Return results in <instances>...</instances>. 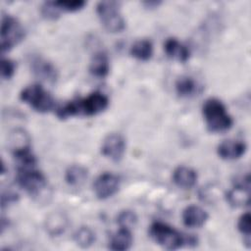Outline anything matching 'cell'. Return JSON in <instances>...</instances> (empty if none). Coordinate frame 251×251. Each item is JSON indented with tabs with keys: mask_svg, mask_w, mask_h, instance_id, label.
<instances>
[{
	"mask_svg": "<svg viewBox=\"0 0 251 251\" xmlns=\"http://www.w3.org/2000/svg\"><path fill=\"white\" fill-rule=\"evenodd\" d=\"M202 113L208 129L212 132H222L229 129L233 124L224 103L217 98H209L202 107Z\"/></svg>",
	"mask_w": 251,
	"mask_h": 251,
	"instance_id": "3957f363",
	"label": "cell"
},
{
	"mask_svg": "<svg viewBox=\"0 0 251 251\" xmlns=\"http://www.w3.org/2000/svg\"><path fill=\"white\" fill-rule=\"evenodd\" d=\"M161 2L160 1H145V2H143V4L148 8H155V7H157L159 4H160Z\"/></svg>",
	"mask_w": 251,
	"mask_h": 251,
	"instance_id": "f546056e",
	"label": "cell"
},
{
	"mask_svg": "<svg viewBox=\"0 0 251 251\" xmlns=\"http://www.w3.org/2000/svg\"><path fill=\"white\" fill-rule=\"evenodd\" d=\"M197 88L196 81L188 75L180 76L176 81V91L180 97H190L194 95L197 92Z\"/></svg>",
	"mask_w": 251,
	"mask_h": 251,
	"instance_id": "ffe728a7",
	"label": "cell"
},
{
	"mask_svg": "<svg viewBox=\"0 0 251 251\" xmlns=\"http://www.w3.org/2000/svg\"><path fill=\"white\" fill-rule=\"evenodd\" d=\"M60 10L56 6L55 1H47L44 2L41 6V13L47 19H56L60 15Z\"/></svg>",
	"mask_w": 251,
	"mask_h": 251,
	"instance_id": "83f0119b",
	"label": "cell"
},
{
	"mask_svg": "<svg viewBox=\"0 0 251 251\" xmlns=\"http://www.w3.org/2000/svg\"><path fill=\"white\" fill-rule=\"evenodd\" d=\"M208 220L207 212L197 205H189L182 211V222L188 227H200Z\"/></svg>",
	"mask_w": 251,
	"mask_h": 251,
	"instance_id": "5bb4252c",
	"label": "cell"
},
{
	"mask_svg": "<svg viewBox=\"0 0 251 251\" xmlns=\"http://www.w3.org/2000/svg\"><path fill=\"white\" fill-rule=\"evenodd\" d=\"M28 141H29L28 136L23 129L14 130L10 136V144H11L12 152L22 148L30 147Z\"/></svg>",
	"mask_w": 251,
	"mask_h": 251,
	"instance_id": "7402d4cb",
	"label": "cell"
},
{
	"mask_svg": "<svg viewBox=\"0 0 251 251\" xmlns=\"http://www.w3.org/2000/svg\"><path fill=\"white\" fill-rule=\"evenodd\" d=\"M20 98L39 113H47L51 111L55 105V100L52 95L37 83L25 87L20 94Z\"/></svg>",
	"mask_w": 251,
	"mask_h": 251,
	"instance_id": "5b68a950",
	"label": "cell"
},
{
	"mask_svg": "<svg viewBox=\"0 0 251 251\" xmlns=\"http://www.w3.org/2000/svg\"><path fill=\"white\" fill-rule=\"evenodd\" d=\"M18 200V195L12 191H6L2 193V197H1V202H2V208H4L5 206H8L10 204H13L15 202H17Z\"/></svg>",
	"mask_w": 251,
	"mask_h": 251,
	"instance_id": "f1b7e54d",
	"label": "cell"
},
{
	"mask_svg": "<svg viewBox=\"0 0 251 251\" xmlns=\"http://www.w3.org/2000/svg\"><path fill=\"white\" fill-rule=\"evenodd\" d=\"M226 201L233 207H242L249 205L250 199V184L249 176H242L239 180H236L234 186L226 192Z\"/></svg>",
	"mask_w": 251,
	"mask_h": 251,
	"instance_id": "30bf717a",
	"label": "cell"
},
{
	"mask_svg": "<svg viewBox=\"0 0 251 251\" xmlns=\"http://www.w3.org/2000/svg\"><path fill=\"white\" fill-rule=\"evenodd\" d=\"M237 228L238 230L246 236L248 240H250V233H251V216L249 212H246L240 216L237 222Z\"/></svg>",
	"mask_w": 251,
	"mask_h": 251,
	"instance_id": "484cf974",
	"label": "cell"
},
{
	"mask_svg": "<svg viewBox=\"0 0 251 251\" xmlns=\"http://www.w3.org/2000/svg\"><path fill=\"white\" fill-rule=\"evenodd\" d=\"M132 234L129 228L120 227L119 230L114 233L110 240L109 248L115 251H125L130 248L132 245Z\"/></svg>",
	"mask_w": 251,
	"mask_h": 251,
	"instance_id": "e0dca14e",
	"label": "cell"
},
{
	"mask_svg": "<svg viewBox=\"0 0 251 251\" xmlns=\"http://www.w3.org/2000/svg\"><path fill=\"white\" fill-rule=\"evenodd\" d=\"M137 222L136 214L131 210H124L119 213L117 217V223L120 227L131 228Z\"/></svg>",
	"mask_w": 251,
	"mask_h": 251,
	"instance_id": "cb8c5ba5",
	"label": "cell"
},
{
	"mask_svg": "<svg viewBox=\"0 0 251 251\" xmlns=\"http://www.w3.org/2000/svg\"><path fill=\"white\" fill-rule=\"evenodd\" d=\"M109 104L108 97L100 92L94 91L84 98L69 101L57 109V116L60 119H67L73 116H94L103 112Z\"/></svg>",
	"mask_w": 251,
	"mask_h": 251,
	"instance_id": "6da1fadb",
	"label": "cell"
},
{
	"mask_svg": "<svg viewBox=\"0 0 251 251\" xmlns=\"http://www.w3.org/2000/svg\"><path fill=\"white\" fill-rule=\"evenodd\" d=\"M110 71V62L106 53L99 51L96 52L89 64V72L97 77H105Z\"/></svg>",
	"mask_w": 251,
	"mask_h": 251,
	"instance_id": "2e32d148",
	"label": "cell"
},
{
	"mask_svg": "<svg viewBox=\"0 0 251 251\" xmlns=\"http://www.w3.org/2000/svg\"><path fill=\"white\" fill-rule=\"evenodd\" d=\"M25 37V29L20 22L10 15H2L0 44L1 51L5 52L17 45Z\"/></svg>",
	"mask_w": 251,
	"mask_h": 251,
	"instance_id": "8992f818",
	"label": "cell"
},
{
	"mask_svg": "<svg viewBox=\"0 0 251 251\" xmlns=\"http://www.w3.org/2000/svg\"><path fill=\"white\" fill-rule=\"evenodd\" d=\"M16 71V64L14 61L8 58L1 59V77L3 79H9L13 76Z\"/></svg>",
	"mask_w": 251,
	"mask_h": 251,
	"instance_id": "4316f807",
	"label": "cell"
},
{
	"mask_svg": "<svg viewBox=\"0 0 251 251\" xmlns=\"http://www.w3.org/2000/svg\"><path fill=\"white\" fill-rule=\"evenodd\" d=\"M247 146L241 140L228 139L219 144L217 148L218 155L224 160H236L242 157L246 152Z\"/></svg>",
	"mask_w": 251,
	"mask_h": 251,
	"instance_id": "7c38bea8",
	"label": "cell"
},
{
	"mask_svg": "<svg viewBox=\"0 0 251 251\" xmlns=\"http://www.w3.org/2000/svg\"><path fill=\"white\" fill-rule=\"evenodd\" d=\"M149 235L158 245L167 250H176L182 245H191L193 243V235L181 234L162 222H155L150 226Z\"/></svg>",
	"mask_w": 251,
	"mask_h": 251,
	"instance_id": "7a4b0ae2",
	"label": "cell"
},
{
	"mask_svg": "<svg viewBox=\"0 0 251 251\" xmlns=\"http://www.w3.org/2000/svg\"><path fill=\"white\" fill-rule=\"evenodd\" d=\"M30 67L36 76L46 81L54 82L58 77L55 66L41 56H33L30 60Z\"/></svg>",
	"mask_w": 251,
	"mask_h": 251,
	"instance_id": "8fae6325",
	"label": "cell"
},
{
	"mask_svg": "<svg viewBox=\"0 0 251 251\" xmlns=\"http://www.w3.org/2000/svg\"><path fill=\"white\" fill-rule=\"evenodd\" d=\"M120 187V178L112 173L101 174L93 183V190L97 198L107 199L113 196Z\"/></svg>",
	"mask_w": 251,
	"mask_h": 251,
	"instance_id": "9c48e42d",
	"label": "cell"
},
{
	"mask_svg": "<svg viewBox=\"0 0 251 251\" xmlns=\"http://www.w3.org/2000/svg\"><path fill=\"white\" fill-rule=\"evenodd\" d=\"M197 173L186 166H178L173 173V181L181 188H191L197 182Z\"/></svg>",
	"mask_w": 251,
	"mask_h": 251,
	"instance_id": "9a60e30c",
	"label": "cell"
},
{
	"mask_svg": "<svg viewBox=\"0 0 251 251\" xmlns=\"http://www.w3.org/2000/svg\"><path fill=\"white\" fill-rule=\"evenodd\" d=\"M126 152V139L121 133L108 134L101 145V153L106 158L118 162Z\"/></svg>",
	"mask_w": 251,
	"mask_h": 251,
	"instance_id": "ba28073f",
	"label": "cell"
},
{
	"mask_svg": "<svg viewBox=\"0 0 251 251\" xmlns=\"http://www.w3.org/2000/svg\"><path fill=\"white\" fill-rule=\"evenodd\" d=\"M87 178V170L79 165L70 166L65 173L66 181L73 186L82 184Z\"/></svg>",
	"mask_w": 251,
	"mask_h": 251,
	"instance_id": "d6986e66",
	"label": "cell"
},
{
	"mask_svg": "<svg viewBox=\"0 0 251 251\" xmlns=\"http://www.w3.org/2000/svg\"><path fill=\"white\" fill-rule=\"evenodd\" d=\"M16 179L23 189L33 196L38 195L47 185L46 176L35 167L18 169Z\"/></svg>",
	"mask_w": 251,
	"mask_h": 251,
	"instance_id": "52a82bcc",
	"label": "cell"
},
{
	"mask_svg": "<svg viewBox=\"0 0 251 251\" xmlns=\"http://www.w3.org/2000/svg\"><path fill=\"white\" fill-rule=\"evenodd\" d=\"M96 13L105 27L110 32H121L126 27V21L116 1H100L96 5Z\"/></svg>",
	"mask_w": 251,
	"mask_h": 251,
	"instance_id": "277c9868",
	"label": "cell"
},
{
	"mask_svg": "<svg viewBox=\"0 0 251 251\" xmlns=\"http://www.w3.org/2000/svg\"><path fill=\"white\" fill-rule=\"evenodd\" d=\"M129 53L139 61H148L153 54V44L149 39H138L130 46Z\"/></svg>",
	"mask_w": 251,
	"mask_h": 251,
	"instance_id": "ac0fdd59",
	"label": "cell"
},
{
	"mask_svg": "<svg viewBox=\"0 0 251 251\" xmlns=\"http://www.w3.org/2000/svg\"><path fill=\"white\" fill-rule=\"evenodd\" d=\"M66 222L62 214H53L47 220V229L51 234H60L65 229Z\"/></svg>",
	"mask_w": 251,
	"mask_h": 251,
	"instance_id": "603a6c76",
	"label": "cell"
},
{
	"mask_svg": "<svg viewBox=\"0 0 251 251\" xmlns=\"http://www.w3.org/2000/svg\"><path fill=\"white\" fill-rule=\"evenodd\" d=\"M164 50L169 58L180 63H185L190 56L188 47L175 37L167 38L164 43Z\"/></svg>",
	"mask_w": 251,
	"mask_h": 251,
	"instance_id": "4fadbf2b",
	"label": "cell"
},
{
	"mask_svg": "<svg viewBox=\"0 0 251 251\" xmlns=\"http://www.w3.org/2000/svg\"><path fill=\"white\" fill-rule=\"evenodd\" d=\"M74 239L78 246L87 248L93 244L95 240V234L91 228L87 226H81L75 232Z\"/></svg>",
	"mask_w": 251,
	"mask_h": 251,
	"instance_id": "44dd1931",
	"label": "cell"
},
{
	"mask_svg": "<svg viewBox=\"0 0 251 251\" xmlns=\"http://www.w3.org/2000/svg\"><path fill=\"white\" fill-rule=\"evenodd\" d=\"M56 6L60 11L67 12H75L81 9L85 5V1L83 0H59L55 1Z\"/></svg>",
	"mask_w": 251,
	"mask_h": 251,
	"instance_id": "d4e9b609",
	"label": "cell"
}]
</instances>
